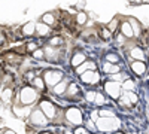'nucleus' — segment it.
Wrapping results in <instances>:
<instances>
[{"mask_svg":"<svg viewBox=\"0 0 149 134\" xmlns=\"http://www.w3.org/2000/svg\"><path fill=\"white\" fill-rule=\"evenodd\" d=\"M119 125H121L119 119L115 116H110V118H98L95 127L100 131H115L119 128Z\"/></svg>","mask_w":149,"mask_h":134,"instance_id":"1","label":"nucleus"},{"mask_svg":"<svg viewBox=\"0 0 149 134\" xmlns=\"http://www.w3.org/2000/svg\"><path fill=\"white\" fill-rule=\"evenodd\" d=\"M37 95H39V94H37V91H36L34 88H31V87H26V88H22V90H21L19 101H21L22 104L29 106V104H31V103L36 101Z\"/></svg>","mask_w":149,"mask_h":134,"instance_id":"2","label":"nucleus"},{"mask_svg":"<svg viewBox=\"0 0 149 134\" xmlns=\"http://www.w3.org/2000/svg\"><path fill=\"white\" fill-rule=\"evenodd\" d=\"M66 119L69 121L70 124H73V125H81V124L84 122L82 113H81L79 109H76V107L67 109V112H66Z\"/></svg>","mask_w":149,"mask_h":134,"instance_id":"3","label":"nucleus"},{"mask_svg":"<svg viewBox=\"0 0 149 134\" xmlns=\"http://www.w3.org/2000/svg\"><path fill=\"white\" fill-rule=\"evenodd\" d=\"M43 81L49 85V87H55L58 82L63 81V73H61V72H54V70H48L45 73Z\"/></svg>","mask_w":149,"mask_h":134,"instance_id":"4","label":"nucleus"},{"mask_svg":"<svg viewBox=\"0 0 149 134\" xmlns=\"http://www.w3.org/2000/svg\"><path fill=\"white\" fill-rule=\"evenodd\" d=\"M104 90H106V92L112 97V99H119L121 97V83L119 82H115V81L106 82Z\"/></svg>","mask_w":149,"mask_h":134,"instance_id":"5","label":"nucleus"},{"mask_svg":"<svg viewBox=\"0 0 149 134\" xmlns=\"http://www.w3.org/2000/svg\"><path fill=\"white\" fill-rule=\"evenodd\" d=\"M30 122L37 127H45L48 124V118L43 115L42 110H33L30 113Z\"/></svg>","mask_w":149,"mask_h":134,"instance_id":"6","label":"nucleus"},{"mask_svg":"<svg viewBox=\"0 0 149 134\" xmlns=\"http://www.w3.org/2000/svg\"><path fill=\"white\" fill-rule=\"evenodd\" d=\"M81 79H82L84 83L95 85V83H98V81H100V76H98V73H95L94 70H86L85 73L81 75Z\"/></svg>","mask_w":149,"mask_h":134,"instance_id":"7","label":"nucleus"},{"mask_svg":"<svg viewBox=\"0 0 149 134\" xmlns=\"http://www.w3.org/2000/svg\"><path fill=\"white\" fill-rule=\"evenodd\" d=\"M40 110L43 112V115H45L48 119H54V116H55V107H54L52 103L42 101V103H40Z\"/></svg>","mask_w":149,"mask_h":134,"instance_id":"8","label":"nucleus"},{"mask_svg":"<svg viewBox=\"0 0 149 134\" xmlns=\"http://www.w3.org/2000/svg\"><path fill=\"white\" fill-rule=\"evenodd\" d=\"M12 112H14L15 116L24 119L31 113V109H30V106H18V104H15L14 107H12Z\"/></svg>","mask_w":149,"mask_h":134,"instance_id":"9","label":"nucleus"},{"mask_svg":"<svg viewBox=\"0 0 149 134\" xmlns=\"http://www.w3.org/2000/svg\"><path fill=\"white\" fill-rule=\"evenodd\" d=\"M131 69H133V72L136 73V75L142 76V75H145V72H146V64L143 61H134L131 64Z\"/></svg>","mask_w":149,"mask_h":134,"instance_id":"10","label":"nucleus"},{"mask_svg":"<svg viewBox=\"0 0 149 134\" xmlns=\"http://www.w3.org/2000/svg\"><path fill=\"white\" fill-rule=\"evenodd\" d=\"M121 31H122V36H124V37H127V39L134 37V34H133V28H131V26H130V22H122V26H121Z\"/></svg>","mask_w":149,"mask_h":134,"instance_id":"11","label":"nucleus"},{"mask_svg":"<svg viewBox=\"0 0 149 134\" xmlns=\"http://www.w3.org/2000/svg\"><path fill=\"white\" fill-rule=\"evenodd\" d=\"M130 55H131V58H134L136 61H143L145 60V52L140 49V48H133L131 49V52H130Z\"/></svg>","mask_w":149,"mask_h":134,"instance_id":"12","label":"nucleus"},{"mask_svg":"<svg viewBox=\"0 0 149 134\" xmlns=\"http://www.w3.org/2000/svg\"><path fill=\"white\" fill-rule=\"evenodd\" d=\"M90 69H93V70H95V63H93V61H85L84 64H81L79 67H76V73L78 75H82V73H85L86 70H90Z\"/></svg>","mask_w":149,"mask_h":134,"instance_id":"13","label":"nucleus"},{"mask_svg":"<svg viewBox=\"0 0 149 134\" xmlns=\"http://www.w3.org/2000/svg\"><path fill=\"white\" fill-rule=\"evenodd\" d=\"M85 63V55L82 54V52H78V54H74L73 57H72V66L73 67H79L81 64H84Z\"/></svg>","mask_w":149,"mask_h":134,"instance_id":"14","label":"nucleus"},{"mask_svg":"<svg viewBox=\"0 0 149 134\" xmlns=\"http://www.w3.org/2000/svg\"><path fill=\"white\" fill-rule=\"evenodd\" d=\"M36 31H37V34H40V36H48L49 31H51V28H49V26H46V24L39 22V24H36Z\"/></svg>","mask_w":149,"mask_h":134,"instance_id":"15","label":"nucleus"},{"mask_svg":"<svg viewBox=\"0 0 149 134\" xmlns=\"http://www.w3.org/2000/svg\"><path fill=\"white\" fill-rule=\"evenodd\" d=\"M52 88H54V92L57 95H61V94H64L66 90H67V82L66 81H61V82H58L55 87H52Z\"/></svg>","mask_w":149,"mask_h":134,"instance_id":"16","label":"nucleus"},{"mask_svg":"<svg viewBox=\"0 0 149 134\" xmlns=\"http://www.w3.org/2000/svg\"><path fill=\"white\" fill-rule=\"evenodd\" d=\"M2 100L5 101V103H10L12 101V97H14V90L12 88H6V90H3L2 91Z\"/></svg>","mask_w":149,"mask_h":134,"instance_id":"17","label":"nucleus"},{"mask_svg":"<svg viewBox=\"0 0 149 134\" xmlns=\"http://www.w3.org/2000/svg\"><path fill=\"white\" fill-rule=\"evenodd\" d=\"M34 30H36V24L27 22L26 26L22 27V34H24V36H31V34L34 33Z\"/></svg>","mask_w":149,"mask_h":134,"instance_id":"18","label":"nucleus"},{"mask_svg":"<svg viewBox=\"0 0 149 134\" xmlns=\"http://www.w3.org/2000/svg\"><path fill=\"white\" fill-rule=\"evenodd\" d=\"M103 70L106 73H112V75H115V73H119V66L116 64H110V63H106L103 66Z\"/></svg>","mask_w":149,"mask_h":134,"instance_id":"19","label":"nucleus"},{"mask_svg":"<svg viewBox=\"0 0 149 134\" xmlns=\"http://www.w3.org/2000/svg\"><path fill=\"white\" fill-rule=\"evenodd\" d=\"M42 22L46 24V26H54V24H55V17L52 14H45L42 17Z\"/></svg>","mask_w":149,"mask_h":134,"instance_id":"20","label":"nucleus"},{"mask_svg":"<svg viewBox=\"0 0 149 134\" xmlns=\"http://www.w3.org/2000/svg\"><path fill=\"white\" fill-rule=\"evenodd\" d=\"M33 83H34V87L39 90V91L45 90V81H43L42 78H34V79H33Z\"/></svg>","mask_w":149,"mask_h":134,"instance_id":"21","label":"nucleus"},{"mask_svg":"<svg viewBox=\"0 0 149 134\" xmlns=\"http://www.w3.org/2000/svg\"><path fill=\"white\" fill-rule=\"evenodd\" d=\"M66 91H67V95H74V94L79 91V88H78V85H76V83H70Z\"/></svg>","mask_w":149,"mask_h":134,"instance_id":"22","label":"nucleus"},{"mask_svg":"<svg viewBox=\"0 0 149 134\" xmlns=\"http://www.w3.org/2000/svg\"><path fill=\"white\" fill-rule=\"evenodd\" d=\"M130 26H131V28H133V34H134V36H140V27H139V24H136V21L131 19V21H130Z\"/></svg>","mask_w":149,"mask_h":134,"instance_id":"23","label":"nucleus"},{"mask_svg":"<svg viewBox=\"0 0 149 134\" xmlns=\"http://www.w3.org/2000/svg\"><path fill=\"white\" fill-rule=\"evenodd\" d=\"M43 52H45V57H48L49 60H54V57H55V49H54L52 46H48Z\"/></svg>","mask_w":149,"mask_h":134,"instance_id":"24","label":"nucleus"},{"mask_svg":"<svg viewBox=\"0 0 149 134\" xmlns=\"http://www.w3.org/2000/svg\"><path fill=\"white\" fill-rule=\"evenodd\" d=\"M76 22L81 24V26L86 22V14H85V12H79V14L76 15Z\"/></svg>","mask_w":149,"mask_h":134,"instance_id":"25","label":"nucleus"},{"mask_svg":"<svg viewBox=\"0 0 149 134\" xmlns=\"http://www.w3.org/2000/svg\"><path fill=\"white\" fill-rule=\"evenodd\" d=\"M106 58H107V61H109L110 64H112V63H118V60H119V57H118L116 54H107Z\"/></svg>","mask_w":149,"mask_h":134,"instance_id":"26","label":"nucleus"},{"mask_svg":"<svg viewBox=\"0 0 149 134\" xmlns=\"http://www.w3.org/2000/svg\"><path fill=\"white\" fill-rule=\"evenodd\" d=\"M95 94L97 92H94V91H88V92H86L85 94V99H86V101H94V99H95Z\"/></svg>","mask_w":149,"mask_h":134,"instance_id":"27","label":"nucleus"},{"mask_svg":"<svg viewBox=\"0 0 149 134\" xmlns=\"http://www.w3.org/2000/svg\"><path fill=\"white\" fill-rule=\"evenodd\" d=\"M33 57H34L36 60H42V58L45 57V52H43L42 49H36V51L33 52Z\"/></svg>","mask_w":149,"mask_h":134,"instance_id":"28","label":"nucleus"},{"mask_svg":"<svg viewBox=\"0 0 149 134\" xmlns=\"http://www.w3.org/2000/svg\"><path fill=\"white\" fill-rule=\"evenodd\" d=\"M121 87H124L125 90H128V91H131V90H134V83H133V81H127V82H124Z\"/></svg>","mask_w":149,"mask_h":134,"instance_id":"29","label":"nucleus"},{"mask_svg":"<svg viewBox=\"0 0 149 134\" xmlns=\"http://www.w3.org/2000/svg\"><path fill=\"white\" fill-rule=\"evenodd\" d=\"M125 94H127V97H128V100H130L131 103H137V95H136L134 92L128 91V92H125Z\"/></svg>","mask_w":149,"mask_h":134,"instance_id":"30","label":"nucleus"},{"mask_svg":"<svg viewBox=\"0 0 149 134\" xmlns=\"http://www.w3.org/2000/svg\"><path fill=\"white\" fill-rule=\"evenodd\" d=\"M94 101L97 103V104H103L104 103V97H103V94H95V99H94Z\"/></svg>","mask_w":149,"mask_h":134,"instance_id":"31","label":"nucleus"},{"mask_svg":"<svg viewBox=\"0 0 149 134\" xmlns=\"http://www.w3.org/2000/svg\"><path fill=\"white\" fill-rule=\"evenodd\" d=\"M116 27H118V21H116V19H113V21H112V22L109 24V28H107V30H109L110 33H113V31L116 30Z\"/></svg>","mask_w":149,"mask_h":134,"instance_id":"32","label":"nucleus"},{"mask_svg":"<svg viewBox=\"0 0 149 134\" xmlns=\"http://www.w3.org/2000/svg\"><path fill=\"white\" fill-rule=\"evenodd\" d=\"M121 103H122L124 106H131V101L128 100V97H127V94H124V95L121 97Z\"/></svg>","mask_w":149,"mask_h":134,"instance_id":"33","label":"nucleus"},{"mask_svg":"<svg viewBox=\"0 0 149 134\" xmlns=\"http://www.w3.org/2000/svg\"><path fill=\"white\" fill-rule=\"evenodd\" d=\"M61 42H63V40H61L60 37H52L51 40H49V43H51V46H58V45H61Z\"/></svg>","mask_w":149,"mask_h":134,"instance_id":"34","label":"nucleus"},{"mask_svg":"<svg viewBox=\"0 0 149 134\" xmlns=\"http://www.w3.org/2000/svg\"><path fill=\"white\" fill-rule=\"evenodd\" d=\"M102 37H103L104 40H109V39H110V31H109L107 28H103V30H102Z\"/></svg>","mask_w":149,"mask_h":134,"instance_id":"35","label":"nucleus"},{"mask_svg":"<svg viewBox=\"0 0 149 134\" xmlns=\"http://www.w3.org/2000/svg\"><path fill=\"white\" fill-rule=\"evenodd\" d=\"M34 78H36V76H34V73H33V72H27V73H26V79H27V81L33 82Z\"/></svg>","mask_w":149,"mask_h":134,"instance_id":"36","label":"nucleus"},{"mask_svg":"<svg viewBox=\"0 0 149 134\" xmlns=\"http://www.w3.org/2000/svg\"><path fill=\"white\" fill-rule=\"evenodd\" d=\"M36 46H37L36 43H29V45H27V51H31V52H34V51L37 49Z\"/></svg>","mask_w":149,"mask_h":134,"instance_id":"37","label":"nucleus"},{"mask_svg":"<svg viewBox=\"0 0 149 134\" xmlns=\"http://www.w3.org/2000/svg\"><path fill=\"white\" fill-rule=\"evenodd\" d=\"M74 134H88V131H86L85 128H76L74 130Z\"/></svg>","mask_w":149,"mask_h":134,"instance_id":"38","label":"nucleus"},{"mask_svg":"<svg viewBox=\"0 0 149 134\" xmlns=\"http://www.w3.org/2000/svg\"><path fill=\"white\" fill-rule=\"evenodd\" d=\"M112 81L119 82V81H121V75H119V73H115V75H112Z\"/></svg>","mask_w":149,"mask_h":134,"instance_id":"39","label":"nucleus"},{"mask_svg":"<svg viewBox=\"0 0 149 134\" xmlns=\"http://www.w3.org/2000/svg\"><path fill=\"white\" fill-rule=\"evenodd\" d=\"M86 127H88L90 130H95L97 127L94 125V122H93V121H88V122H86Z\"/></svg>","mask_w":149,"mask_h":134,"instance_id":"40","label":"nucleus"},{"mask_svg":"<svg viewBox=\"0 0 149 134\" xmlns=\"http://www.w3.org/2000/svg\"><path fill=\"white\" fill-rule=\"evenodd\" d=\"M3 42H5V34L0 33V45H3Z\"/></svg>","mask_w":149,"mask_h":134,"instance_id":"41","label":"nucleus"},{"mask_svg":"<svg viewBox=\"0 0 149 134\" xmlns=\"http://www.w3.org/2000/svg\"><path fill=\"white\" fill-rule=\"evenodd\" d=\"M3 134H15V133H14V131H10V130H6Z\"/></svg>","mask_w":149,"mask_h":134,"instance_id":"42","label":"nucleus"},{"mask_svg":"<svg viewBox=\"0 0 149 134\" xmlns=\"http://www.w3.org/2000/svg\"><path fill=\"white\" fill-rule=\"evenodd\" d=\"M0 76H2V69H0Z\"/></svg>","mask_w":149,"mask_h":134,"instance_id":"43","label":"nucleus"},{"mask_svg":"<svg viewBox=\"0 0 149 134\" xmlns=\"http://www.w3.org/2000/svg\"><path fill=\"white\" fill-rule=\"evenodd\" d=\"M42 134H51V133H42Z\"/></svg>","mask_w":149,"mask_h":134,"instance_id":"44","label":"nucleus"},{"mask_svg":"<svg viewBox=\"0 0 149 134\" xmlns=\"http://www.w3.org/2000/svg\"><path fill=\"white\" fill-rule=\"evenodd\" d=\"M113 134H122V133H113Z\"/></svg>","mask_w":149,"mask_h":134,"instance_id":"45","label":"nucleus"},{"mask_svg":"<svg viewBox=\"0 0 149 134\" xmlns=\"http://www.w3.org/2000/svg\"><path fill=\"white\" fill-rule=\"evenodd\" d=\"M66 134H72V133H69V131H67V133H66Z\"/></svg>","mask_w":149,"mask_h":134,"instance_id":"46","label":"nucleus"},{"mask_svg":"<svg viewBox=\"0 0 149 134\" xmlns=\"http://www.w3.org/2000/svg\"><path fill=\"white\" fill-rule=\"evenodd\" d=\"M148 83H149V76H148Z\"/></svg>","mask_w":149,"mask_h":134,"instance_id":"47","label":"nucleus"},{"mask_svg":"<svg viewBox=\"0 0 149 134\" xmlns=\"http://www.w3.org/2000/svg\"><path fill=\"white\" fill-rule=\"evenodd\" d=\"M98 134H103V133H98Z\"/></svg>","mask_w":149,"mask_h":134,"instance_id":"48","label":"nucleus"}]
</instances>
